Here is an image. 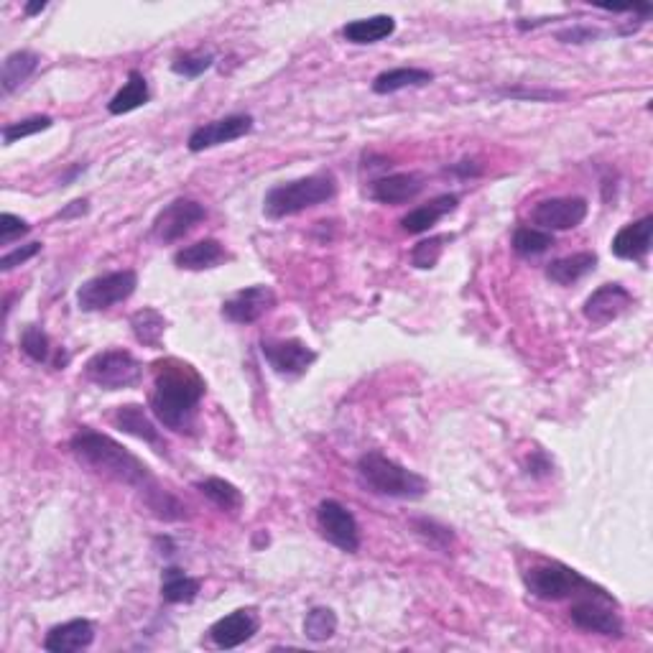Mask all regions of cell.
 I'll return each instance as SVG.
<instances>
[{
  "label": "cell",
  "instance_id": "cell-1",
  "mask_svg": "<svg viewBox=\"0 0 653 653\" xmlns=\"http://www.w3.org/2000/svg\"><path fill=\"white\" fill-rule=\"evenodd\" d=\"M69 447H72L74 457L85 467L95 470L97 475L138 490L143 495L146 508L156 518H161V521H182V518H187V508L169 490L161 488L151 467L138 460L131 449H125L123 444L115 442L113 437L95 432L90 426H82L80 432L69 439Z\"/></svg>",
  "mask_w": 653,
  "mask_h": 653
},
{
  "label": "cell",
  "instance_id": "cell-2",
  "mask_svg": "<svg viewBox=\"0 0 653 653\" xmlns=\"http://www.w3.org/2000/svg\"><path fill=\"white\" fill-rule=\"evenodd\" d=\"M154 391H151V411L156 419L174 432H187L197 416L199 401L205 398L207 383L197 368L179 358L156 360L151 365Z\"/></svg>",
  "mask_w": 653,
  "mask_h": 653
},
{
  "label": "cell",
  "instance_id": "cell-3",
  "mask_svg": "<svg viewBox=\"0 0 653 653\" xmlns=\"http://www.w3.org/2000/svg\"><path fill=\"white\" fill-rule=\"evenodd\" d=\"M358 480L365 490L381 498L419 500L429 493V483L419 472L409 470L401 462L391 460L383 452H365L358 460Z\"/></svg>",
  "mask_w": 653,
  "mask_h": 653
},
{
  "label": "cell",
  "instance_id": "cell-4",
  "mask_svg": "<svg viewBox=\"0 0 653 653\" xmlns=\"http://www.w3.org/2000/svg\"><path fill=\"white\" fill-rule=\"evenodd\" d=\"M337 194V179L330 171H319V174H309V177L294 179V182L276 184L268 189L263 197V212L271 220H284V217H294L299 212H307L312 207L330 202Z\"/></svg>",
  "mask_w": 653,
  "mask_h": 653
},
{
  "label": "cell",
  "instance_id": "cell-5",
  "mask_svg": "<svg viewBox=\"0 0 653 653\" xmlns=\"http://www.w3.org/2000/svg\"><path fill=\"white\" fill-rule=\"evenodd\" d=\"M523 585L534 597L546 602L580 600V597H605L613 600L605 587L595 585L592 580L582 577L577 569L559 562H541L523 572Z\"/></svg>",
  "mask_w": 653,
  "mask_h": 653
},
{
  "label": "cell",
  "instance_id": "cell-6",
  "mask_svg": "<svg viewBox=\"0 0 653 653\" xmlns=\"http://www.w3.org/2000/svg\"><path fill=\"white\" fill-rule=\"evenodd\" d=\"M85 378L105 391H123L141 383L143 365L128 350H103L85 363Z\"/></svg>",
  "mask_w": 653,
  "mask_h": 653
},
{
  "label": "cell",
  "instance_id": "cell-7",
  "mask_svg": "<svg viewBox=\"0 0 653 653\" xmlns=\"http://www.w3.org/2000/svg\"><path fill=\"white\" fill-rule=\"evenodd\" d=\"M138 273L136 271H113L95 276V279L85 281L77 291V304L82 312H105V309L115 307L120 301H128L136 294Z\"/></svg>",
  "mask_w": 653,
  "mask_h": 653
},
{
  "label": "cell",
  "instance_id": "cell-8",
  "mask_svg": "<svg viewBox=\"0 0 653 653\" xmlns=\"http://www.w3.org/2000/svg\"><path fill=\"white\" fill-rule=\"evenodd\" d=\"M569 620L585 633H597V636L608 638H623V618L615 610V600H605V597H580L572 600L569 608Z\"/></svg>",
  "mask_w": 653,
  "mask_h": 653
},
{
  "label": "cell",
  "instance_id": "cell-9",
  "mask_svg": "<svg viewBox=\"0 0 653 653\" xmlns=\"http://www.w3.org/2000/svg\"><path fill=\"white\" fill-rule=\"evenodd\" d=\"M205 217H207L205 205H199L197 199L179 197L156 215L154 225H151V235L164 245L177 243V240H182L184 235L192 233Z\"/></svg>",
  "mask_w": 653,
  "mask_h": 653
},
{
  "label": "cell",
  "instance_id": "cell-10",
  "mask_svg": "<svg viewBox=\"0 0 653 653\" xmlns=\"http://www.w3.org/2000/svg\"><path fill=\"white\" fill-rule=\"evenodd\" d=\"M317 523L319 531L332 546L340 551L355 554L360 549V526L358 518L347 506H342L340 500H322L317 506Z\"/></svg>",
  "mask_w": 653,
  "mask_h": 653
},
{
  "label": "cell",
  "instance_id": "cell-11",
  "mask_svg": "<svg viewBox=\"0 0 653 653\" xmlns=\"http://www.w3.org/2000/svg\"><path fill=\"white\" fill-rule=\"evenodd\" d=\"M261 353L266 363L271 365L273 373L284 375V378H299L307 373L314 363H317V353L307 342L301 340H266L261 342Z\"/></svg>",
  "mask_w": 653,
  "mask_h": 653
},
{
  "label": "cell",
  "instance_id": "cell-12",
  "mask_svg": "<svg viewBox=\"0 0 653 653\" xmlns=\"http://www.w3.org/2000/svg\"><path fill=\"white\" fill-rule=\"evenodd\" d=\"M587 199L582 197H551L541 199L539 205L531 210V220L534 225H539L541 230H574L577 225H582L587 217Z\"/></svg>",
  "mask_w": 653,
  "mask_h": 653
},
{
  "label": "cell",
  "instance_id": "cell-13",
  "mask_svg": "<svg viewBox=\"0 0 653 653\" xmlns=\"http://www.w3.org/2000/svg\"><path fill=\"white\" fill-rule=\"evenodd\" d=\"M273 307H276V291L266 284H256L235 291L230 299L222 301L220 314L233 324H253L266 317Z\"/></svg>",
  "mask_w": 653,
  "mask_h": 653
},
{
  "label": "cell",
  "instance_id": "cell-14",
  "mask_svg": "<svg viewBox=\"0 0 653 653\" xmlns=\"http://www.w3.org/2000/svg\"><path fill=\"white\" fill-rule=\"evenodd\" d=\"M253 131V118L250 115H228V118L212 120V123L199 125L194 128L192 136H189V151L192 154H202L207 148L222 146V143H233L238 138H245Z\"/></svg>",
  "mask_w": 653,
  "mask_h": 653
},
{
  "label": "cell",
  "instance_id": "cell-15",
  "mask_svg": "<svg viewBox=\"0 0 653 653\" xmlns=\"http://www.w3.org/2000/svg\"><path fill=\"white\" fill-rule=\"evenodd\" d=\"M633 304H636V299H633V294L625 289V286L602 284L600 289H595L587 296L582 314H585L587 322L602 327V324H610L613 319H618L620 314L628 312Z\"/></svg>",
  "mask_w": 653,
  "mask_h": 653
},
{
  "label": "cell",
  "instance_id": "cell-16",
  "mask_svg": "<svg viewBox=\"0 0 653 653\" xmlns=\"http://www.w3.org/2000/svg\"><path fill=\"white\" fill-rule=\"evenodd\" d=\"M261 631V615L256 608L233 610L210 625V638L217 648H238Z\"/></svg>",
  "mask_w": 653,
  "mask_h": 653
},
{
  "label": "cell",
  "instance_id": "cell-17",
  "mask_svg": "<svg viewBox=\"0 0 653 653\" xmlns=\"http://www.w3.org/2000/svg\"><path fill=\"white\" fill-rule=\"evenodd\" d=\"M651 235H653V217L646 215L636 222H628L625 228L618 230V235L610 243L613 256L620 261H643L651 253Z\"/></svg>",
  "mask_w": 653,
  "mask_h": 653
},
{
  "label": "cell",
  "instance_id": "cell-18",
  "mask_svg": "<svg viewBox=\"0 0 653 653\" xmlns=\"http://www.w3.org/2000/svg\"><path fill=\"white\" fill-rule=\"evenodd\" d=\"M421 189H424V177L416 171H404V174H388V177L370 182L368 194L381 205H404V202H411Z\"/></svg>",
  "mask_w": 653,
  "mask_h": 653
},
{
  "label": "cell",
  "instance_id": "cell-19",
  "mask_svg": "<svg viewBox=\"0 0 653 653\" xmlns=\"http://www.w3.org/2000/svg\"><path fill=\"white\" fill-rule=\"evenodd\" d=\"M92 641H95V625L87 618H74L54 625L52 631L46 633L44 648L52 653H74L90 648Z\"/></svg>",
  "mask_w": 653,
  "mask_h": 653
},
{
  "label": "cell",
  "instance_id": "cell-20",
  "mask_svg": "<svg viewBox=\"0 0 653 653\" xmlns=\"http://www.w3.org/2000/svg\"><path fill=\"white\" fill-rule=\"evenodd\" d=\"M228 258V250H225V245L220 240L207 238L177 250L174 253V266L182 268V271H210V268H217Z\"/></svg>",
  "mask_w": 653,
  "mask_h": 653
},
{
  "label": "cell",
  "instance_id": "cell-21",
  "mask_svg": "<svg viewBox=\"0 0 653 653\" xmlns=\"http://www.w3.org/2000/svg\"><path fill=\"white\" fill-rule=\"evenodd\" d=\"M457 205H460V197H457V194H439V197H434L432 202H426V205L416 207V210H411L409 215H404L401 228H404L409 235L429 233L442 217H447L449 212H455Z\"/></svg>",
  "mask_w": 653,
  "mask_h": 653
},
{
  "label": "cell",
  "instance_id": "cell-22",
  "mask_svg": "<svg viewBox=\"0 0 653 653\" xmlns=\"http://www.w3.org/2000/svg\"><path fill=\"white\" fill-rule=\"evenodd\" d=\"M113 424L118 426L123 434H131V437L141 439L146 444H154V447H161V434L156 429V424L148 419L146 409L138 404H125L118 406L113 414Z\"/></svg>",
  "mask_w": 653,
  "mask_h": 653
},
{
  "label": "cell",
  "instance_id": "cell-23",
  "mask_svg": "<svg viewBox=\"0 0 653 653\" xmlns=\"http://www.w3.org/2000/svg\"><path fill=\"white\" fill-rule=\"evenodd\" d=\"M597 268V256L590 250L574 253V256H564L551 261L546 266V279L557 286H572L580 279H585L587 273H592Z\"/></svg>",
  "mask_w": 653,
  "mask_h": 653
},
{
  "label": "cell",
  "instance_id": "cell-24",
  "mask_svg": "<svg viewBox=\"0 0 653 653\" xmlns=\"http://www.w3.org/2000/svg\"><path fill=\"white\" fill-rule=\"evenodd\" d=\"M434 80V74L429 69L421 67H396L386 69L373 80L375 95H393V92L409 90V87H424Z\"/></svg>",
  "mask_w": 653,
  "mask_h": 653
},
{
  "label": "cell",
  "instance_id": "cell-25",
  "mask_svg": "<svg viewBox=\"0 0 653 653\" xmlns=\"http://www.w3.org/2000/svg\"><path fill=\"white\" fill-rule=\"evenodd\" d=\"M396 34V21L391 16H370V18H358V21H350L342 26V36L350 44H378V41L388 39V36Z\"/></svg>",
  "mask_w": 653,
  "mask_h": 653
},
{
  "label": "cell",
  "instance_id": "cell-26",
  "mask_svg": "<svg viewBox=\"0 0 653 653\" xmlns=\"http://www.w3.org/2000/svg\"><path fill=\"white\" fill-rule=\"evenodd\" d=\"M41 57L39 54L29 52V49H21V52H13L3 59V72H0V87L6 95L16 92L23 82L29 80L31 74L39 69Z\"/></svg>",
  "mask_w": 653,
  "mask_h": 653
},
{
  "label": "cell",
  "instance_id": "cell-27",
  "mask_svg": "<svg viewBox=\"0 0 653 653\" xmlns=\"http://www.w3.org/2000/svg\"><path fill=\"white\" fill-rule=\"evenodd\" d=\"M148 97H151V92H148L146 77H143L138 69H133V72L128 74V82L115 92V97L108 103V113L110 115L133 113V110L143 108V105L148 103Z\"/></svg>",
  "mask_w": 653,
  "mask_h": 653
},
{
  "label": "cell",
  "instance_id": "cell-28",
  "mask_svg": "<svg viewBox=\"0 0 653 653\" xmlns=\"http://www.w3.org/2000/svg\"><path fill=\"white\" fill-rule=\"evenodd\" d=\"M199 595V580L184 574L179 567L164 569V580H161V600L169 605H189L197 600Z\"/></svg>",
  "mask_w": 653,
  "mask_h": 653
},
{
  "label": "cell",
  "instance_id": "cell-29",
  "mask_svg": "<svg viewBox=\"0 0 653 653\" xmlns=\"http://www.w3.org/2000/svg\"><path fill=\"white\" fill-rule=\"evenodd\" d=\"M131 330L141 345L146 347H161L166 332V319L159 309L143 307L138 312L131 314Z\"/></svg>",
  "mask_w": 653,
  "mask_h": 653
},
{
  "label": "cell",
  "instance_id": "cell-30",
  "mask_svg": "<svg viewBox=\"0 0 653 653\" xmlns=\"http://www.w3.org/2000/svg\"><path fill=\"white\" fill-rule=\"evenodd\" d=\"M197 490L210 500L212 506H217L225 513H238L243 508L245 498L233 483L222 480V477H207V480H199Z\"/></svg>",
  "mask_w": 653,
  "mask_h": 653
},
{
  "label": "cell",
  "instance_id": "cell-31",
  "mask_svg": "<svg viewBox=\"0 0 653 653\" xmlns=\"http://www.w3.org/2000/svg\"><path fill=\"white\" fill-rule=\"evenodd\" d=\"M551 245H554V235H551L549 230L521 225V228L513 233V250L523 258L541 256V253H546Z\"/></svg>",
  "mask_w": 653,
  "mask_h": 653
},
{
  "label": "cell",
  "instance_id": "cell-32",
  "mask_svg": "<svg viewBox=\"0 0 653 653\" xmlns=\"http://www.w3.org/2000/svg\"><path fill=\"white\" fill-rule=\"evenodd\" d=\"M337 633V615L335 610L327 608V605H317L307 613L304 618V636L314 643L330 641Z\"/></svg>",
  "mask_w": 653,
  "mask_h": 653
},
{
  "label": "cell",
  "instance_id": "cell-33",
  "mask_svg": "<svg viewBox=\"0 0 653 653\" xmlns=\"http://www.w3.org/2000/svg\"><path fill=\"white\" fill-rule=\"evenodd\" d=\"M411 529L432 549H439L442 554H449V549L455 544V531L444 526V523L434 521V518H411Z\"/></svg>",
  "mask_w": 653,
  "mask_h": 653
},
{
  "label": "cell",
  "instance_id": "cell-34",
  "mask_svg": "<svg viewBox=\"0 0 653 653\" xmlns=\"http://www.w3.org/2000/svg\"><path fill=\"white\" fill-rule=\"evenodd\" d=\"M452 240H455V235H434V238L421 240L411 250V263L416 268H421V271H429V268L437 266L444 253V245L452 243Z\"/></svg>",
  "mask_w": 653,
  "mask_h": 653
},
{
  "label": "cell",
  "instance_id": "cell-35",
  "mask_svg": "<svg viewBox=\"0 0 653 653\" xmlns=\"http://www.w3.org/2000/svg\"><path fill=\"white\" fill-rule=\"evenodd\" d=\"M21 350L34 363H46L49 355H52V342H49V335L41 330L39 324H26L21 332Z\"/></svg>",
  "mask_w": 653,
  "mask_h": 653
},
{
  "label": "cell",
  "instance_id": "cell-36",
  "mask_svg": "<svg viewBox=\"0 0 653 653\" xmlns=\"http://www.w3.org/2000/svg\"><path fill=\"white\" fill-rule=\"evenodd\" d=\"M54 120L49 118V115H34V118H26V120H18V123H8L3 125V143L6 146H13V143H18L21 138H29V136H36V133L41 131H49L52 128Z\"/></svg>",
  "mask_w": 653,
  "mask_h": 653
},
{
  "label": "cell",
  "instance_id": "cell-37",
  "mask_svg": "<svg viewBox=\"0 0 653 653\" xmlns=\"http://www.w3.org/2000/svg\"><path fill=\"white\" fill-rule=\"evenodd\" d=\"M215 64V54H179L174 62H171V72L179 74V77H187V80H197L199 74H205L207 69Z\"/></svg>",
  "mask_w": 653,
  "mask_h": 653
},
{
  "label": "cell",
  "instance_id": "cell-38",
  "mask_svg": "<svg viewBox=\"0 0 653 653\" xmlns=\"http://www.w3.org/2000/svg\"><path fill=\"white\" fill-rule=\"evenodd\" d=\"M31 233V225L21 217L11 215V212H3L0 215V245H11L16 240H21L23 235Z\"/></svg>",
  "mask_w": 653,
  "mask_h": 653
},
{
  "label": "cell",
  "instance_id": "cell-39",
  "mask_svg": "<svg viewBox=\"0 0 653 653\" xmlns=\"http://www.w3.org/2000/svg\"><path fill=\"white\" fill-rule=\"evenodd\" d=\"M41 253V243H29V245H21V248H13L11 253H6V256L0 258V268L3 271H13L16 266H23L26 261H31L34 256H39Z\"/></svg>",
  "mask_w": 653,
  "mask_h": 653
},
{
  "label": "cell",
  "instance_id": "cell-40",
  "mask_svg": "<svg viewBox=\"0 0 653 653\" xmlns=\"http://www.w3.org/2000/svg\"><path fill=\"white\" fill-rule=\"evenodd\" d=\"M523 470H526V475L541 480V477H549L551 472H554V462H551V457L546 455V452L536 449V452H531V455L523 460Z\"/></svg>",
  "mask_w": 653,
  "mask_h": 653
},
{
  "label": "cell",
  "instance_id": "cell-41",
  "mask_svg": "<svg viewBox=\"0 0 653 653\" xmlns=\"http://www.w3.org/2000/svg\"><path fill=\"white\" fill-rule=\"evenodd\" d=\"M600 31L592 29V26H572V29L559 31L557 39L564 41V44H590V41L600 39Z\"/></svg>",
  "mask_w": 653,
  "mask_h": 653
},
{
  "label": "cell",
  "instance_id": "cell-42",
  "mask_svg": "<svg viewBox=\"0 0 653 653\" xmlns=\"http://www.w3.org/2000/svg\"><path fill=\"white\" fill-rule=\"evenodd\" d=\"M503 95H508V97H523V100H559V97H564V92H551V90H503Z\"/></svg>",
  "mask_w": 653,
  "mask_h": 653
},
{
  "label": "cell",
  "instance_id": "cell-43",
  "mask_svg": "<svg viewBox=\"0 0 653 653\" xmlns=\"http://www.w3.org/2000/svg\"><path fill=\"white\" fill-rule=\"evenodd\" d=\"M447 171H452V174H457V177L467 179V177H480L483 174V169L475 164V161H460V164H452Z\"/></svg>",
  "mask_w": 653,
  "mask_h": 653
},
{
  "label": "cell",
  "instance_id": "cell-44",
  "mask_svg": "<svg viewBox=\"0 0 653 653\" xmlns=\"http://www.w3.org/2000/svg\"><path fill=\"white\" fill-rule=\"evenodd\" d=\"M87 210H90V202H87V199H74V202H69V207H64L57 217H62V220H69V217H82L87 215Z\"/></svg>",
  "mask_w": 653,
  "mask_h": 653
},
{
  "label": "cell",
  "instance_id": "cell-45",
  "mask_svg": "<svg viewBox=\"0 0 653 653\" xmlns=\"http://www.w3.org/2000/svg\"><path fill=\"white\" fill-rule=\"evenodd\" d=\"M46 8V3H29V6L23 8L26 11V16H36V13H41Z\"/></svg>",
  "mask_w": 653,
  "mask_h": 653
}]
</instances>
